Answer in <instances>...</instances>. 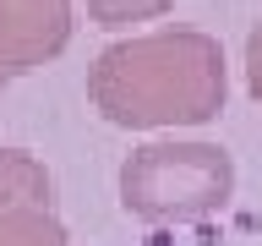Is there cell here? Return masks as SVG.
Segmentation results:
<instances>
[{
  "label": "cell",
  "mask_w": 262,
  "mask_h": 246,
  "mask_svg": "<svg viewBox=\"0 0 262 246\" xmlns=\"http://www.w3.org/2000/svg\"><path fill=\"white\" fill-rule=\"evenodd\" d=\"M88 98L110 126L126 131L208 126L229 98L224 44L196 28H153L115 38L88 71Z\"/></svg>",
  "instance_id": "obj_1"
},
{
  "label": "cell",
  "mask_w": 262,
  "mask_h": 246,
  "mask_svg": "<svg viewBox=\"0 0 262 246\" xmlns=\"http://www.w3.org/2000/svg\"><path fill=\"white\" fill-rule=\"evenodd\" d=\"M235 197V159L219 142H142L120 164V208L147 224H191Z\"/></svg>",
  "instance_id": "obj_2"
},
{
  "label": "cell",
  "mask_w": 262,
  "mask_h": 246,
  "mask_svg": "<svg viewBox=\"0 0 262 246\" xmlns=\"http://www.w3.org/2000/svg\"><path fill=\"white\" fill-rule=\"evenodd\" d=\"M0 246H71L55 180L28 148H0Z\"/></svg>",
  "instance_id": "obj_3"
},
{
  "label": "cell",
  "mask_w": 262,
  "mask_h": 246,
  "mask_svg": "<svg viewBox=\"0 0 262 246\" xmlns=\"http://www.w3.org/2000/svg\"><path fill=\"white\" fill-rule=\"evenodd\" d=\"M71 44V0H0V88Z\"/></svg>",
  "instance_id": "obj_4"
},
{
  "label": "cell",
  "mask_w": 262,
  "mask_h": 246,
  "mask_svg": "<svg viewBox=\"0 0 262 246\" xmlns=\"http://www.w3.org/2000/svg\"><path fill=\"white\" fill-rule=\"evenodd\" d=\"M88 16H93L98 28H131V22H153L164 16L175 0H82Z\"/></svg>",
  "instance_id": "obj_5"
},
{
  "label": "cell",
  "mask_w": 262,
  "mask_h": 246,
  "mask_svg": "<svg viewBox=\"0 0 262 246\" xmlns=\"http://www.w3.org/2000/svg\"><path fill=\"white\" fill-rule=\"evenodd\" d=\"M246 88H251V98L262 104V22L246 33Z\"/></svg>",
  "instance_id": "obj_6"
}]
</instances>
